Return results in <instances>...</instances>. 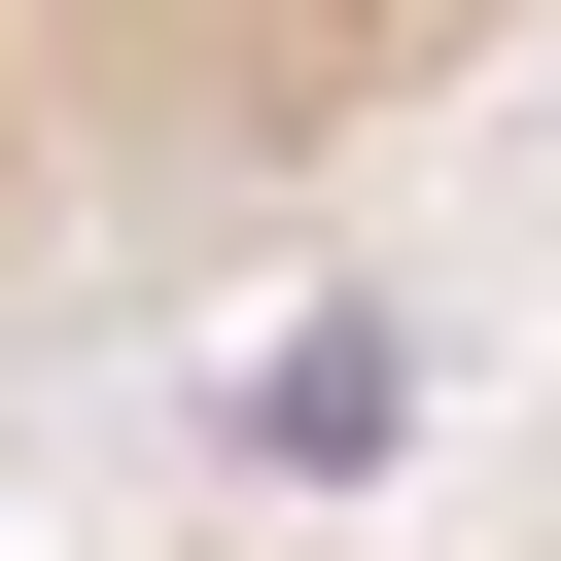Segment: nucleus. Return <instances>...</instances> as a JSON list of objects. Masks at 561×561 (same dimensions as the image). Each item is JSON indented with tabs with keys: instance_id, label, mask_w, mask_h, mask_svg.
Here are the masks:
<instances>
[{
	"instance_id": "nucleus-1",
	"label": "nucleus",
	"mask_w": 561,
	"mask_h": 561,
	"mask_svg": "<svg viewBox=\"0 0 561 561\" xmlns=\"http://www.w3.org/2000/svg\"><path fill=\"white\" fill-rule=\"evenodd\" d=\"M561 0H0V316H105L175 245H280L421 105H491Z\"/></svg>"
}]
</instances>
